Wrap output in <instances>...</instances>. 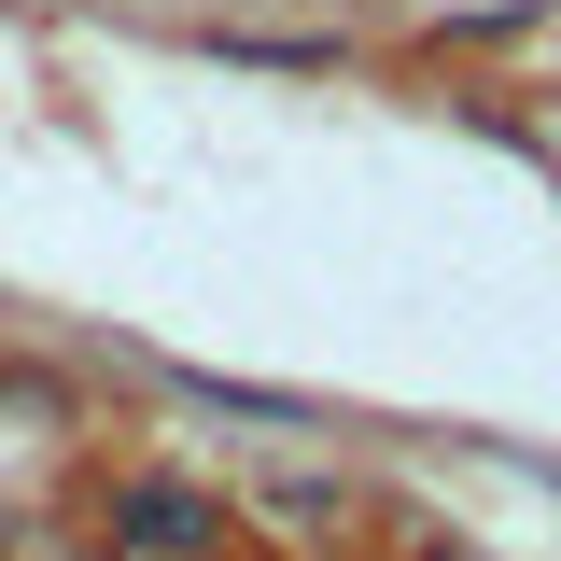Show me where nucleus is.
Segmentation results:
<instances>
[{
	"label": "nucleus",
	"mask_w": 561,
	"mask_h": 561,
	"mask_svg": "<svg viewBox=\"0 0 561 561\" xmlns=\"http://www.w3.org/2000/svg\"><path fill=\"white\" fill-rule=\"evenodd\" d=\"M225 519H210V491H183V478H154V491H127V548H210Z\"/></svg>",
	"instance_id": "nucleus-1"
}]
</instances>
